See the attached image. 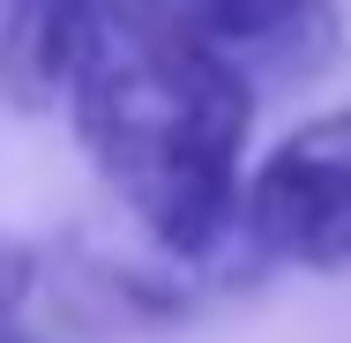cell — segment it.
<instances>
[{"instance_id":"1","label":"cell","mask_w":351,"mask_h":343,"mask_svg":"<svg viewBox=\"0 0 351 343\" xmlns=\"http://www.w3.org/2000/svg\"><path fill=\"white\" fill-rule=\"evenodd\" d=\"M75 135L97 179L128 202L165 254H210L239 224V149H247V75L172 0H90L68 68Z\"/></svg>"},{"instance_id":"2","label":"cell","mask_w":351,"mask_h":343,"mask_svg":"<svg viewBox=\"0 0 351 343\" xmlns=\"http://www.w3.org/2000/svg\"><path fill=\"white\" fill-rule=\"evenodd\" d=\"M239 224L269 262L351 269V112L306 120L291 142H277L239 194Z\"/></svg>"},{"instance_id":"3","label":"cell","mask_w":351,"mask_h":343,"mask_svg":"<svg viewBox=\"0 0 351 343\" xmlns=\"http://www.w3.org/2000/svg\"><path fill=\"white\" fill-rule=\"evenodd\" d=\"M187 30H202L239 75L306 82L337 60V0H172Z\"/></svg>"},{"instance_id":"4","label":"cell","mask_w":351,"mask_h":343,"mask_svg":"<svg viewBox=\"0 0 351 343\" xmlns=\"http://www.w3.org/2000/svg\"><path fill=\"white\" fill-rule=\"evenodd\" d=\"M90 0H0V97L45 105L75 68Z\"/></svg>"},{"instance_id":"5","label":"cell","mask_w":351,"mask_h":343,"mask_svg":"<svg viewBox=\"0 0 351 343\" xmlns=\"http://www.w3.org/2000/svg\"><path fill=\"white\" fill-rule=\"evenodd\" d=\"M23 291H30V246H15V239H0V336H8V321H15V306H23Z\"/></svg>"}]
</instances>
